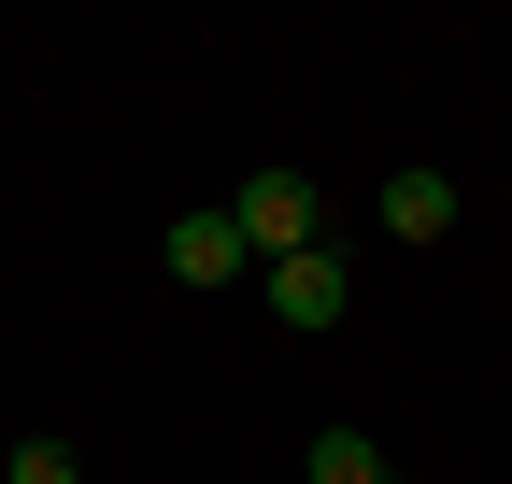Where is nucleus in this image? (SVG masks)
<instances>
[{
  "mask_svg": "<svg viewBox=\"0 0 512 484\" xmlns=\"http://www.w3.org/2000/svg\"><path fill=\"white\" fill-rule=\"evenodd\" d=\"M228 228H242V257L271 271V257H299V242H328V186H313L299 157H256L228 186Z\"/></svg>",
  "mask_w": 512,
  "mask_h": 484,
  "instance_id": "obj_1",
  "label": "nucleus"
},
{
  "mask_svg": "<svg viewBox=\"0 0 512 484\" xmlns=\"http://www.w3.org/2000/svg\"><path fill=\"white\" fill-rule=\"evenodd\" d=\"M256 299H271V328H342L356 314V257H342V242H299V257H271V271H256Z\"/></svg>",
  "mask_w": 512,
  "mask_h": 484,
  "instance_id": "obj_2",
  "label": "nucleus"
},
{
  "mask_svg": "<svg viewBox=\"0 0 512 484\" xmlns=\"http://www.w3.org/2000/svg\"><path fill=\"white\" fill-rule=\"evenodd\" d=\"M157 271H171V285H200V299H214V285H242L256 257H242V228H228V200H200V214H171V228H157Z\"/></svg>",
  "mask_w": 512,
  "mask_h": 484,
  "instance_id": "obj_3",
  "label": "nucleus"
},
{
  "mask_svg": "<svg viewBox=\"0 0 512 484\" xmlns=\"http://www.w3.org/2000/svg\"><path fill=\"white\" fill-rule=\"evenodd\" d=\"M370 214H384V242H456V171H441V157H399L370 186Z\"/></svg>",
  "mask_w": 512,
  "mask_h": 484,
  "instance_id": "obj_4",
  "label": "nucleus"
},
{
  "mask_svg": "<svg viewBox=\"0 0 512 484\" xmlns=\"http://www.w3.org/2000/svg\"><path fill=\"white\" fill-rule=\"evenodd\" d=\"M299 470H313V484H399L370 428H313V442H299Z\"/></svg>",
  "mask_w": 512,
  "mask_h": 484,
  "instance_id": "obj_5",
  "label": "nucleus"
},
{
  "mask_svg": "<svg viewBox=\"0 0 512 484\" xmlns=\"http://www.w3.org/2000/svg\"><path fill=\"white\" fill-rule=\"evenodd\" d=\"M15 484H86V442H57V428H29V442H15Z\"/></svg>",
  "mask_w": 512,
  "mask_h": 484,
  "instance_id": "obj_6",
  "label": "nucleus"
}]
</instances>
